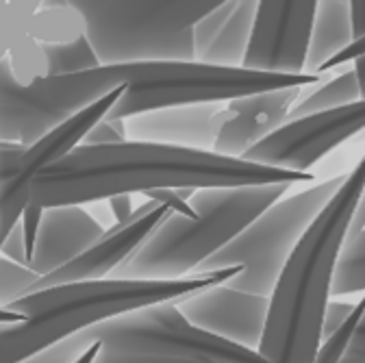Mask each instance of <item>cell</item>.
I'll list each match as a JSON object with an SVG mask.
<instances>
[{"label": "cell", "instance_id": "cell-1", "mask_svg": "<svg viewBox=\"0 0 365 363\" xmlns=\"http://www.w3.org/2000/svg\"><path fill=\"white\" fill-rule=\"evenodd\" d=\"M311 185L315 176L269 168L213 150L126 140L105 146H76L41 170L31 185V203L48 209L89 205L118 194L153 190H217L250 185Z\"/></svg>", "mask_w": 365, "mask_h": 363}, {"label": "cell", "instance_id": "cell-2", "mask_svg": "<svg viewBox=\"0 0 365 363\" xmlns=\"http://www.w3.org/2000/svg\"><path fill=\"white\" fill-rule=\"evenodd\" d=\"M365 188V155L315 215L292 250L269 294L267 322L257 352L269 363H313L322 344L324 311L350 220Z\"/></svg>", "mask_w": 365, "mask_h": 363}, {"label": "cell", "instance_id": "cell-3", "mask_svg": "<svg viewBox=\"0 0 365 363\" xmlns=\"http://www.w3.org/2000/svg\"><path fill=\"white\" fill-rule=\"evenodd\" d=\"M242 272L240 265L172 281H85L26 294L5 309L22 322L0 324V363H20L57 342L107 317L142 307L174 302L207 287L224 285Z\"/></svg>", "mask_w": 365, "mask_h": 363}, {"label": "cell", "instance_id": "cell-4", "mask_svg": "<svg viewBox=\"0 0 365 363\" xmlns=\"http://www.w3.org/2000/svg\"><path fill=\"white\" fill-rule=\"evenodd\" d=\"M289 188L294 185L196 190L187 200L196 218L170 213L109 279L172 281L190 277L202 261L237 237L257 215L281 200Z\"/></svg>", "mask_w": 365, "mask_h": 363}, {"label": "cell", "instance_id": "cell-5", "mask_svg": "<svg viewBox=\"0 0 365 363\" xmlns=\"http://www.w3.org/2000/svg\"><path fill=\"white\" fill-rule=\"evenodd\" d=\"M344 178L346 174H339L322 183H311V188L269 205L237 237L202 261L192 275L240 265V275L228 279L224 285L269 298L298 240L339 190Z\"/></svg>", "mask_w": 365, "mask_h": 363}, {"label": "cell", "instance_id": "cell-6", "mask_svg": "<svg viewBox=\"0 0 365 363\" xmlns=\"http://www.w3.org/2000/svg\"><path fill=\"white\" fill-rule=\"evenodd\" d=\"M226 0H111L87 20L101 63L196 61L192 26Z\"/></svg>", "mask_w": 365, "mask_h": 363}, {"label": "cell", "instance_id": "cell-7", "mask_svg": "<svg viewBox=\"0 0 365 363\" xmlns=\"http://www.w3.org/2000/svg\"><path fill=\"white\" fill-rule=\"evenodd\" d=\"M72 339L83 350L94 342H101L107 350L133 354L226 363H269L257 350L194 327L174 302H159L107 317V320L81 329L72 335Z\"/></svg>", "mask_w": 365, "mask_h": 363}, {"label": "cell", "instance_id": "cell-8", "mask_svg": "<svg viewBox=\"0 0 365 363\" xmlns=\"http://www.w3.org/2000/svg\"><path fill=\"white\" fill-rule=\"evenodd\" d=\"M135 72L137 61L128 81L120 83L101 101L91 103L89 107L81 109L78 113L57 124L35 144L24 148L18 144L0 142V240L7 237V233L20 222L22 211L31 203V185L35 176L48 165L63 159L76 146H81L89 128L103 118H107L111 107L118 103V98L124 94V89L133 81Z\"/></svg>", "mask_w": 365, "mask_h": 363}, {"label": "cell", "instance_id": "cell-9", "mask_svg": "<svg viewBox=\"0 0 365 363\" xmlns=\"http://www.w3.org/2000/svg\"><path fill=\"white\" fill-rule=\"evenodd\" d=\"M363 131L365 101H356L337 109L287 120L242 159L292 172H309L319 159Z\"/></svg>", "mask_w": 365, "mask_h": 363}, {"label": "cell", "instance_id": "cell-10", "mask_svg": "<svg viewBox=\"0 0 365 363\" xmlns=\"http://www.w3.org/2000/svg\"><path fill=\"white\" fill-rule=\"evenodd\" d=\"M317 0H259L244 68L304 72Z\"/></svg>", "mask_w": 365, "mask_h": 363}, {"label": "cell", "instance_id": "cell-11", "mask_svg": "<svg viewBox=\"0 0 365 363\" xmlns=\"http://www.w3.org/2000/svg\"><path fill=\"white\" fill-rule=\"evenodd\" d=\"M170 213H174V211L168 205L150 198L146 205L133 211L126 226H111V229L105 231V235L98 242L91 244L85 252H81L78 257H74L59 270L51 272V275L39 277L26 290V294L48 290V287H59V285H70V283L109 279L111 272L126 257H130L137 248H140L144 244V240Z\"/></svg>", "mask_w": 365, "mask_h": 363}, {"label": "cell", "instance_id": "cell-12", "mask_svg": "<svg viewBox=\"0 0 365 363\" xmlns=\"http://www.w3.org/2000/svg\"><path fill=\"white\" fill-rule=\"evenodd\" d=\"M174 305L194 327L257 350L267 322L269 298L226 285H215L192 296L178 298Z\"/></svg>", "mask_w": 365, "mask_h": 363}, {"label": "cell", "instance_id": "cell-13", "mask_svg": "<svg viewBox=\"0 0 365 363\" xmlns=\"http://www.w3.org/2000/svg\"><path fill=\"white\" fill-rule=\"evenodd\" d=\"M302 89L304 87L272 89V92L250 94L224 103L228 116L215 135L213 153L242 159L255 144L287 122V116L300 98Z\"/></svg>", "mask_w": 365, "mask_h": 363}, {"label": "cell", "instance_id": "cell-14", "mask_svg": "<svg viewBox=\"0 0 365 363\" xmlns=\"http://www.w3.org/2000/svg\"><path fill=\"white\" fill-rule=\"evenodd\" d=\"M226 116L224 103L168 107L128 118L126 133L135 142L213 150L215 135Z\"/></svg>", "mask_w": 365, "mask_h": 363}, {"label": "cell", "instance_id": "cell-15", "mask_svg": "<svg viewBox=\"0 0 365 363\" xmlns=\"http://www.w3.org/2000/svg\"><path fill=\"white\" fill-rule=\"evenodd\" d=\"M105 235L103 226L81 205L43 209L35 250L26 267L37 277L59 270Z\"/></svg>", "mask_w": 365, "mask_h": 363}, {"label": "cell", "instance_id": "cell-16", "mask_svg": "<svg viewBox=\"0 0 365 363\" xmlns=\"http://www.w3.org/2000/svg\"><path fill=\"white\" fill-rule=\"evenodd\" d=\"M352 39V0H317L304 72L315 74L319 66L344 51Z\"/></svg>", "mask_w": 365, "mask_h": 363}, {"label": "cell", "instance_id": "cell-17", "mask_svg": "<svg viewBox=\"0 0 365 363\" xmlns=\"http://www.w3.org/2000/svg\"><path fill=\"white\" fill-rule=\"evenodd\" d=\"M259 0H235L231 16L224 22L217 37L211 41V46L198 61L213 63V66H228V68H242L250 37L257 20Z\"/></svg>", "mask_w": 365, "mask_h": 363}, {"label": "cell", "instance_id": "cell-18", "mask_svg": "<svg viewBox=\"0 0 365 363\" xmlns=\"http://www.w3.org/2000/svg\"><path fill=\"white\" fill-rule=\"evenodd\" d=\"M26 35L43 46L72 44L87 35V18L72 5H48L35 11L26 22Z\"/></svg>", "mask_w": 365, "mask_h": 363}, {"label": "cell", "instance_id": "cell-19", "mask_svg": "<svg viewBox=\"0 0 365 363\" xmlns=\"http://www.w3.org/2000/svg\"><path fill=\"white\" fill-rule=\"evenodd\" d=\"M356 101H361L356 76H354L352 68H348V70H341L339 74L331 76L329 81L317 83V87L315 85L304 87L300 98L292 107L287 120L319 113V111H329V109H337L344 105H352Z\"/></svg>", "mask_w": 365, "mask_h": 363}, {"label": "cell", "instance_id": "cell-20", "mask_svg": "<svg viewBox=\"0 0 365 363\" xmlns=\"http://www.w3.org/2000/svg\"><path fill=\"white\" fill-rule=\"evenodd\" d=\"M354 294H365V231L346 240L331 287V296Z\"/></svg>", "mask_w": 365, "mask_h": 363}, {"label": "cell", "instance_id": "cell-21", "mask_svg": "<svg viewBox=\"0 0 365 363\" xmlns=\"http://www.w3.org/2000/svg\"><path fill=\"white\" fill-rule=\"evenodd\" d=\"M9 72L18 85L29 87L39 78L48 76V59H46L43 44L33 39L31 35H22L7 55Z\"/></svg>", "mask_w": 365, "mask_h": 363}, {"label": "cell", "instance_id": "cell-22", "mask_svg": "<svg viewBox=\"0 0 365 363\" xmlns=\"http://www.w3.org/2000/svg\"><path fill=\"white\" fill-rule=\"evenodd\" d=\"M43 48H46V59H48V76L76 74L101 66V59L94 46H91V41L87 39V35L72 44H55V46H43Z\"/></svg>", "mask_w": 365, "mask_h": 363}, {"label": "cell", "instance_id": "cell-23", "mask_svg": "<svg viewBox=\"0 0 365 363\" xmlns=\"http://www.w3.org/2000/svg\"><path fill=\"white\" fill-rule=\"evenodd\" d=\"M363 315H365V294L354 305V311L350 313L348 320L331 337H327L322 344H319L313 363H341V359L352 348V339H354V333L363 320Z\"/></svg>", "mask_w": 365, "mask_h": 363}, {"label": "cell", "instance_id": "cell-24", "mask_svg": "<svg viewBox=\"0 0 365 363\" xmlns=\"http://www.w3.org/2000/svg\"><path fill=\"white\" fill-rule=\"evenodd\" d=\"M37 279L39 277L31 267L0 257V309H5L14 300L22 298Z\"/></svg>", "mask_w": 365, "mask_h": 363}, {"label": "cell", "instance_id": "cell-25", "mask_svg": "<svg viewBox=\"0 0 365 363\" xmlns=\"http://www.w3.org/2000/svg\"><path fill=\"white\" fill-rule=\"evenodd\" d=\"M235 5V0H226L224 5H220L217 9L209 11L205 18H200L194 26H192V37H194V53H196V61L205 55V51L211 46V41L217 37V33L222 31L224 22L231 16V9Z\"/></svg>", "mask_w": 365, "mask_h": 363}, {"label": "cell", "instance_id": "cell-26", "mask_svg": "<svg viewBox=\"0 0 365 363\" xmlns=\"http://www.w3.org/2000/svg\"><path fill=\"white\" fill-rule=\"evenodd\" d=\"M29 18L0 0V63H3L14 44L26 33Z\"/></svg>", "mask_w": 365, "mask_h": 363}, {"label": "cell", "instance_id": "cell-27", "mask_svg": "<svg viewBox=\"0 0 365 363\" xmlns=\"http://www.w3.org/2000/svg\"><path fill=\"white\" fill-rule=\"evenodd\" d=\"M128 140L126 133V120H109L103 118L89 128V133L83 138L81 146H105V144H120Z\"/></svg>", "mask_w": 365, "mask_h": 363}, {"label": "cell", "instance_id": "cell-28", "mask_svg": "<svg viewBox=\"0 0 365 363\" xmlns=\"http://www.w3.org/2000/svg\"><path fill=\"white\" fill-rule=\"evenodd\" d=\"M94 363H226V361H200V359H174V357H157V354H133L120 350L101 348Z\"/></svg>", "mask_w": 365, "mask_h": 363}, {"label": "cell", "instance_id": "cell-29", "mask_svg": "<svg viewBox=\"0 0 365 363\" xmlns=\"http://www.w3.org/2000/svg\"><path fill=\"white\" fill-rule=\"evenodd\" d=\"M83 352L85 350L70 335V337L57 342L55 346L46 348V350H41V352H37V354H33V357H29V359H24L20 363H74Z\"/></svg>", "mask_w": 365, "mask_h": 363}, {"label": "cell", "instance_id": "cell-30", "mask_svg": "<svg viewBox=\"0 0 365 363\" xmlns=\"http://www.w3.org/2000/svg\"><path fill=\"white\" fill-rule=\"evenodd\" d=\"M41 215H43V207L29 203L26 209L20 215V226H22V235H24V248H26V257L31 261L33 250H35V240L39 233V224H41Z\"/></svg>", "mask_w": 365, "mask_h": 363}, {"label": "cell", "instance_id": "cell-31", "mask_svg": "<svg viewBox=\"0 0 365 363\" xmlns=\"http://www.w3.org/2000/svg\"><path fill=\"white\" fill-rule=\"evenodd\" d=\"M354 305L356 302H348V300H331L327 305V311H324V322H322V342L327 337H331L348 317L350 313L354 311Z\"/></svg>", "mask_w": 365, "mask_h": 363}, {"label": "cell", "instance_id": "cell-32", "mask_svg": "<svg viewBox=\"0 0 365 363\" xmlns=\"http://www.w3.org/2000/svg\"><path fill=\"white\" fill-rule=\"evenodd\" d=\"M363 55H365V33H363V35H359V37H354L344 51H339L335 57H331L329 61H324L322 66L317 68V72H315V74H331L333 70H339V68L348 66L352 59L363 57Z\"/></svg>", "mask_w": 365, "mask_h": 363}, {"label": "cell", "instance_id": "cell-33", "mask_svg": "<svg viewBox=\"0 0 365 363\" xmlns=\"http://www.w3.org/2000/svg\"><path fill=\"white\" fill-rule=\"evenodd\" d=\"M0 257H5V259H9V261H14V263H20V265H26V263H29L26 248H24V235H22V226H20V222L7 233L3 246H0Z\"/></svg>", "mask_w": 365, "mask_h": 363}, {"label": "cell", "instance_id": "cell-34", "mask_svg": "<svg viewBox=\"0 0 365 363\" xmlns=\"http://www.w3.org/2000/svg\"><path fill=\"white\" fill-rule=\"evenodd\" d=\"M107 207L113 215V226H126L135 211L130 194H118V196L107 198Z\"/></svg>", "mask_w": 365, "mask_h": 363}, {"label": "cell", "instance_id": "cell-35", "mask_svg": "<svg viewBox=\"0 0 365 363\" xmlns=\"http://www.w3.org/2000/svg\"><path fill=\"white\" fill-rule=\"evenodd\" d=\"M361 231H365V188L361 192V198L356 203V209L352 213V220H350V229H348V240L359 235Z\"/></svg>", "mask_w": 365, "mask_h": 363}, {"label": "cell", "instance_id": "cell-36", "mask_svg": "<svg viewBox=\"0 0 365 363\" xmlns=\"http://www.w3.org/2000/svg\"><path fill=\"white\" fill-rule=\"evenodd\" d=\"M66 5H72L76 9H81L85 14V18L89 20L91 16H96L105 5H109L111 0H63Z\"/></svg>", "mask_w": 365, "mask_h": 363}, {"label": "cell", "instance_id": "cell-37", "mask_svg": "<svg viewBox=\"0 0 365 363\" xmlns=\"http://www.w3.org/2000/svg\"><path fill=\"white\" fill-rule=\"evenodd\" d=\"M5 3H7L9 7H14L16 11H20L22 16L31 18L35 11H39V9L43 7L46 0H5Z\"/></svg>", "mask_w": 365, "mask_h": 363}, {"label": "cell", "instance_id": "cell-38", "mask_svg": "<svg viewBox=\"0 0 365 363\" xmlns=\"http://www.w3.org/2000/svg\"><path fill=\"white\" fill-rule=\"evenodd\" d=\"M352 29L354 37L365 33V0H352Z\"/></svg>", "mask_w": 365, "mask_h": 363}, {"label": "cell", "instance_id": "cell-39", "mask_svg": "<svg viewBox=\"0 0 365 363\" xmlns=\"http://www.w3.org/2000/svg\"><path fill=\"white\" fill-rule=\"evenodd\" d=\"M350 63H352V72H354V76H356V85H359L361 101H365V55L352 59Z\"/></svg>", "mask_w": 365, "mask_h": 363}, {"label": "cell", "instance_id": "cell-40", "mask_svg": "<svg viewBox=\"0 0 365 363\" xmlns=\"http://www.w3.org/2000/svg\"><path fill=\"white\" fill-rule=\"evenodd\" d=\"M101 348H103V344L101 342H94V344H91L74 363H94V359L98 357V352H101Z\"/></svg>", "mask_w": 365, "mask_h": 363}, {"label": "cell", "instance_id": "cell-41", "mask_svg": "<svg viewBox=\"0 0 365 363\" xmlns=\"http://www.w3.org/2000/svg\"><path fill=\"white\" fill-rule=\"evenodd\" d=\"M352 348H356V350H365V315H363V320H361V324H359V329H356V333H354Z\"/></svg>", "mask_w": 365, "mask_h": 363}, {"label": "cell", "instance_id": "cell-42", "mask_svg": "<svg viewBox=\"0 0 365 363\" xmlns=\"http://www.w3.org/2000/svg\"><path fill=\"white\" fill-rule=\"evenodd\" d=\"M341 363H365V350L350 348V350H348V354L341 359Z\"/></svg>", "mask_w": 365, "mask_h": 363}, {"label": "cell", "instance_id": "cell-43", "mask_svg": "<svg viewBox=\"0 0 365 363\" xmlns=\"http://www.w3.org/2000/svg\"><path fill=\"white\" fill-rule=\"evenodd\" d=\"M24 317L18 313H11L7 309H0V324H14V322H22Z\"/></svg>", "mask_w": 365, "mask_h": 363}, {"label": "cell", "instance_id": "cell-44", "mask_svg": "<svg viewBox=\"0 0 365 363\" xmlns=\"http://www.w3.org/2000/svg\"><path fill=\"white\" fill-rule=\"evenodd\" d=\"M3 242H5V240H0V246H3Z\"/></svg>", "mask_w": 365, "mask_h": 363}, {"label": "cell", "instance_id": "cell-45", "mask_svg": "<svg viewBox=\"0 0 365 363\" xmlns=\"http://www.w3.org/2000/svg\"><path fill=\"white\" fill-rule=\"evenodd\" d=\"M363 135H365V131H363Z\"/></svg>", "mask_w": 365, "mask_h": 363}]
</instances>
